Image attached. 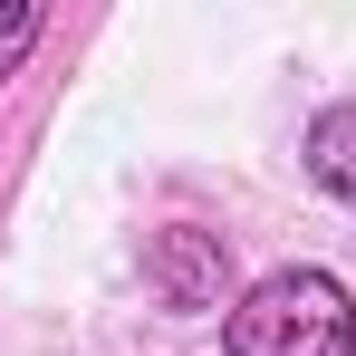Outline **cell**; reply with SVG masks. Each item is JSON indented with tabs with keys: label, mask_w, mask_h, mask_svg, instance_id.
I'll return each instance as SVG.
<instances>
[{
	"label": "cell",
	"mask_w": 356,
	"mask_h": 356,
	"mask_svg": "<svg viewBox=\"0 0 356 356\" xmlns=\"http://www.w3.org/2000/svg\"><path fill=\"white\" fill-rule=\"evenodd\" d=\"M39 29H49L39 0H10V10H0V77H19V58L39 49Z\"/></svg>",
	"instance_id": "4"
},
{
	"label": "cell",
	"mask_w": 356,
	"mask_h": 356,
	"mask_svg": "<svg viewBox=\"0 0 356 356\" xmlns=\"http://www.w3.org/2000/svg\"><path fill=\"white\" fill-rule=\"evenodd\" d=\"M145 289L164 298V308H222V289H232L222 232H193V222L154 232V241H145Z\"/></svg>",
	"instance_id": "2"
},
{
	"label": "cell",
	"mask_w": 356,
	"mask_h": 356,
	"mask_svg": "<svg viewBox=\"0 0 356 356\" xmlns=\"http://www.w3.org/2000/svg\"><path fill=\"white\" fill-rule=\"evenodd\" d=\"M232 356H356V298L327 270H270L222 318Z\"/></svg>",
	"instance_id": "1"
},
{
	"label": "cell",
	"mask_w": 356,
	"mask_h": 356,
	"mask_svg": "<svg viewBox=\"0 0 356 356\" xmlns=\"http://www.w3.org/2000/svg\"><path fill=\"white\" fill-rule=\"evenodd\" d=\"M308 174L327 183L337 202H356V97H337L327 116L308 125Z\"/></svg>",
	"instance_id": "3"
}]
</instances>
